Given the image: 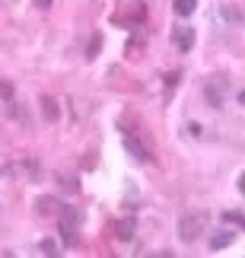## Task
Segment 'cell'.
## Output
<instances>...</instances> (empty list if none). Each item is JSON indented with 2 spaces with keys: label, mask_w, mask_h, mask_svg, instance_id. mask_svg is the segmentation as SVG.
<instances>
[{
  "label": "cell",
  "mask_w": 245,
  "mask_h": 258,
  "mask_svg": "<svg viewBox=\"0 0 245 258\" xmlns=\"http://www.w3.org/2000/svg\"><path fill=\"white\" fill-rule=\"evenodd\" d=\"M57 217H61V239H64L67 245H76V230H80L83 214L73 211V207H61V211H57Z\"/></svg>",
  "instance_id": "1"
},
{
  "label": "cell",
  "mask_w": 245,
  "mask_h": 258,
  "mask_svg": "<svg viewBox=\"0 0 245 258\" xmlns=\"http://www.w3.org/2000/svg\"><path fill=\"white\" fill-rule=\"evenodd\" d=\"M204 226H207V217L204 214H185L179 220V239L182 242H194L204 233Z\"/></svg>",
  "instance_id": "2"
},
{
  "label": "cell",
  "mask_w": 245,
  "mask_h": 258,
  "mask_svg": "<svg viewBox=\"0 0 245 258\" xmlns=\"http://www.w3.org/2000/svg\"><path fill=\"white\" fill-rule=\"evenodd\" d=\"M204 93H207V105L210 108H223V102H226V93H229V80L223 74H213L207 86H204Z\"/></svg>",
  "instance_id": "3"
},
{
  "label": "cell",
  "mask_w": 245,
  "mask_h": 258,
  "mask_svg": "<svg viewBox=\"0 0 245 258\" xmlns=\"http://www.w3.org/2000/svg\"><path fill=\"white\" fill-rule=\"evenodd\" d=\"M172 38H175V48H179V51H191L194 48V29L191 26H175Z\"/></svg>",
  "instance_id": "4"
},
{
  "label": "cell",
  "mask_w": 245,
  "mask_h": 258,
  "mask_svg": "<svg viewBox=\"0 0 245 258\" xmlns=\"http://www.w3.org/2000/svg\"><path fill=\"white\" fill-rule=\"evenodd\" d=\"M124 150L131 153L134 160H140V163H143V160H150V150H146V147H143L140 141H137L134 134H127V137H124Z\"/></svg>",
  "instance_id": "5"
},
{
  "label": "cell",
  "mask_w": 245,
  "mask_h": 258,
  "mask_svg": "<svg viewBox=\"0 0 245 258\" xmlns=\"http://www.w3.org/2000/svg\"><path fill=\"white\" fill-rule=\"evenodd\" d=\"M35 211L42 214V217H54L57 211H61V201L51 198V195H45V198H38V201H35Z\"/></svg>",
  "instance_id": "6"
},
{
  "label": "cell",
  "mask_w": 245,
  "mask_h": 258,
  "mask_svg": "<svg viewBox=\"0 0 245 258\" xmlns=\"http://www.w3.org/2000/svg\"><path fill=\"white\" fill-rule=\"evenodd\" d=\"M134 230H137V220H134V217H124V220L115 223V236H118V239H124V242L134 239Z\"/></svg>",
  "instance_id": "7"
},
{
  "label": "cell",
  "mask_w": 245,
  "mask_h": 258,
  "mask_svg": "<svg viewBox=\"0 0 245 258\" xmlns=\"http://www.w3.org/2000/svg\"><path fill=\"white\" fill-rule=\"evenodd\" d=\"M38 105H42V115H45V121H57V118H61V108H57V102H54V99L51 96H42V102H38Z\"/></svg>",
  "instance_id": "8"
},
{
  "label": "cell",
  "mask_w": 245,
  "mask_h": 258,
  "mask_svg": "<svg viewBox=\"0 0 245 258\" xmlns=\"http://www.w3.org/2000/svg\"><path fill=\"white\" fill-rule=\"evenodd\" d=\"M232 239H236V236H232L229 230H220V233H213V236H210V249H213V252H220V249H226V245H232Z\"/></svg>",
  "instance_id": "9"
},
{
  "label": "cell",
  "mask_w": 245,
  "mask_h": 258,
  "mask_svg": "<svg viewBox=\"0 0 245 258\" xmlns=\"http://www.w3.org/2000/svg\"><path fill=\"white\" fill-rule=\"evenodd\" d=\"M172 7H175V13H179V16H191L194 7H198V0H172Z\"/></svg>",
  "instance_id": "10"
},
{
  "label": "cell",
  "mask_w": 245,
  "mask_h": 258,
  "mask_svg": "<svg viewBox=\"0 0 245 258\" xmlns=\"http://www.w3.org/2000/svg\"><path fill=\"white\" fill-rule=\"evenodd\" d=\"M99 51H102V35L96 32V35L90 38V45H86V61H93V57H99Z\"/></svg>",
  "instance_id": "11"
},
{
  "label": "cell",
  "mask_w": 245,
  "mask_h": 258,
  "mask_svg": "<svg viewBox=\"0 0 245 258\" xmlns=\"http://www.w3.org/2000/svg\"><path fill=\"white\" fill-rule=\"evenodd\" d=\"M19 166H23V169H26V175L32 178V182H35V178H42V169H38V163H35V160H23Z\"/></svg>",
  "instance_id": "12"
},
{
  "label": "cell",
  "mask_w": 245,
  "mask_h": 258,
  "mask_svg": "<svg viewBox=\"0 0 245 258\" xmlns=\"http://www.w3.org/2000/svg\"><path fill=\"white\" fill-rule=\"evenodd\" d=\"M38 252H45V255H61V245H57L54 239H42V242H38Z\"/></svg>",
  "instance_id": "13"
},
{
  "label": "cell",
  "mask_w": 245,
  "mask_h": 258,
  "mask_svg": "<svg viewBox=\"0 0 245 258\" xmlns=\"http://www.w3.org/2000/svg\"><path fill=\"white\" fill-rule=\"evenodd\" d=\"M57 182H61V188H67V191H76V188H80L73 175H57Z\"/></svg>",
  "instance_id": "14"
},
{
  "label": "cell",
  "mask_w": 245,
  "mask_h": 258,
  "mask_svg": "<svg viewBox=\"0 0 245 258\" xmlns=\"http://www.w3.org/2000/svg\"><path fill=\"white\" fill-rule=\"evenodd\" d=\"M223 19H226V23H239V10L236 7H223Z\"/></svg>",
  "instance_id": "15"
},
{
  "label": "cell",
  "mask_w": 245,
  "mask_h": 258,
  "mask_svg": "<svg viewBox=\"0 0 245 258\" xmlns=\"http://www.w3.org/2000/svg\"><path fill=\"white\" fill-rule=\"evenodd\" d=\"M223 220H226V223H236V226H242V223H245L239 211H226V214H223Z\"/></svg>",
  "instance_id": "16"
},
{
  "label": "cell",
  "mask_w": 245,
  "mask_h": 258,
  "mask_svg": "<svg viewBox=\"0 0 245 258\" xmlns=\"http://www.w3.org/2000/svg\"><path fill=\"white\" fill-rule=\"evenodd\" d=\"M0 96H4V99H13V83H10V80H0Z\"/></svg>",
  "instance_id": "17"
},
{
  "label": "cell",
  "mask_w": 245,
  "mask_h": 258,
  "mask_svg": "<svg viewBox=\"0 0 245 258\" xmlns=\"http://www.w3.org/2000/svg\"><path fill=\"white\" fill-rule=\"evenodd\" d=\"M175 83H179V71L166 77V93H169V96H172V89H175Z\"/></svg>",
  "instance_id": "18"
},
{
  "label": "cell",
  "mask_w": 245,
  "mask_h": 258,
  "mask_svg": "<svg viewBox=\"0 0 245 258\" xmlns=\"http://www.w3.org/2000/svg\"><path fill=\"white\" fill-rule=\"evenodd\" d=\"M32 4H35L38 10H48V7H51V0H32Z\"/></svg>",
  "instance_id": "19"
}]
</instances>
